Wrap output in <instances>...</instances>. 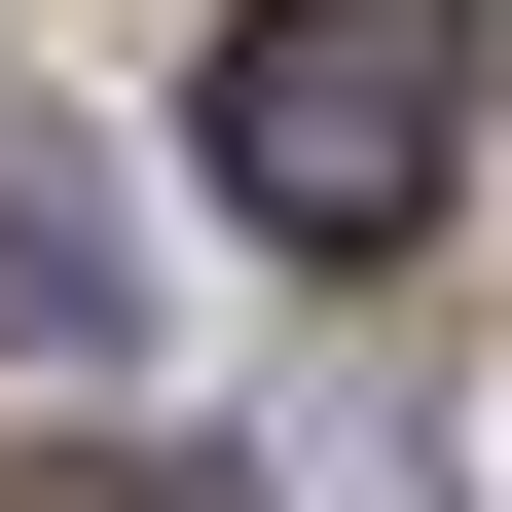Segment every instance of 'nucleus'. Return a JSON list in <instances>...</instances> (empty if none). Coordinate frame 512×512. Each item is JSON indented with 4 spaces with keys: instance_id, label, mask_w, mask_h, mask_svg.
<instances>
[{
    "instance_id": "nucleus-2",
    "label": "nucleus",
    "mask_w": 512,
    "mask_h": 512,
    "mask_svg": "<svg viewBox=\"0 0 512 512\" xmlns=\"http://www.w3.org/2000/svg\"><path fill=\"white\" fill-rule=\"evenodd\" d=\"M0 330H37V366L147 330V256H110V183H74V147H0Z\"/></svg>"
},
{
    "instance_id": "nucleus-1",
    "label": "nucleus",
    "mask_w": 512,
    "mask_h": 512,
    "mask_svg": "<svg viewBox=\"0 0 512 512\" xmlns=\"http://www.w3.org/2000/svg\"><path fill=\"white\" fill-rule=\"evenodd\" d=\"M220 220L256 256H403L439 220V0H220Z\"/></svg>"
},
{
    "instance_id": "nucleus-3",
    "label": "nucleus",
    "mask_w": 512,
    "mask_h": 512,
    "mask_svg": "<svg viewBox=\"0 0 512 512\" xmlns=\"http://www.w3.org/2000/svg\"><path fill=\"white\" fill-rule=\"evenodd\" d=\"M0 512H256V476H220V439H37Z\"/></svg>"
}]
</instances>
